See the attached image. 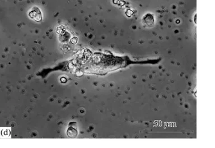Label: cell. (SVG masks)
<instances>
[{"label":"cell","mask_w":215,"mask_h":148,"mask_svg":"<svg viewBox=\"0 0 215 148\" xmlns=\"http://www.w3.org/2000/svg\"><path fill=\"white\" fill-rule=\"evenodd\" d=\"M144 22L148 26H152L154 23V18L151 14H147L144 17Z\"/></svg>","instance_id":"7a4b0ae2"},{"label":"cell","mask_w":215,"mask_h":148,"mask_svg":"<svg viewBox=\"0 0 215 148\" xmlns=\"http://www.w3.org/2000/svg\"><path fill=\"white\" fill-rule=\"evenodd\" d=\"M30 18L33 19L34 21L39 22L42 20V15L41 10L39 8L35 7L29 13Z\"/></svg>","instance_id":"6da1fadb"},{"label":"cell","mask_w":215,"mask_h":148,"mask_svg":"<svg viewBox=\"0 0 215 148\" xmlns=\"http://www.w3.org/2000/svg\"><path fill=\"white\" fill-rule=\"evenodd\" d=\"M67 135L68 136H70L71 137H76L78 135V133H77V131L76 130L72 128V127H70L68 130H67Z\"/></svg>","instance_id":"3957f363"}]
</instances>
